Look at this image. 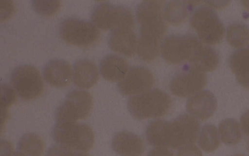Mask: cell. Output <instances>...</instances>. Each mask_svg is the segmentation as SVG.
Masks as SVG:
<instances>
[{"label": "cell", "instance_id": "6da1fadb", "mask_svg": "<svg viewBox=\"0 0 249 156\" xmlns=\"http://www.w3.org/2000/svg\"><path fill=\"white\" fill-rule=\"evenodd\" d=\"M164 0H147L140 3L136 16L140 25L139 38L162 42L168 25L164 17Z\"/></svg>", "mask_w": 249, "mask_h": 156}, {"label": "cell", "instance_id": "7a4b0ae2", "mask_svg": "<svg viewBox=\"0 0 249 156\" xmlns=\"http://www.w3.org/2000/svg\"><path fill=\"white\" fill-rule=\"evenodd\" d=\"M172 104L170 96L155 88L130 97L127 108L130 114L139 120L163 117L169 111Z\"/></svg>", "mask_w": 249, "mask_h": 156}, {"label": "cell", "instance_id": "3957f363", "mask_svg": "<svg viewBox=\"0 0 249 156\" xmlns=\"http://www.w3.org/2000/svg\"><path fill=\"white\" fill-rule=\"evenodd\" d=\"M58 144L76 151L88 152L94 146V134L87 124L77 122H56L52 131Z\"/></svg>", "mask_w": 249, "mask_h": 156}, {"label": "cell", "instance_id": "277c9868", "mask_svg": "<svg viewBox=\"0 0 249 156\" xmlns=\"http://www.w3.org/2000/svg\"><path fill=\"white\" fill-rule=\"evenodd\" d=\"M203 46L196 36L192 34H172L162 41L160 53L168 63L178 64L185 61L190 63Z\"/></svg>", "mask_w": 249, "mask_h": 156}, {"label": "cell", "instance_id": "5b68a950", "mask_svg": "<svg viewBox=\"0 0 249 156\" xmlns=\"http://www.w3.org/2000/svg\"><path fill=\"white\" fill-rule=\"evenodd\" d=\"M190 23L200 41L206 44L219 43L225 34L223 22L210 6L201 5L196 8L192 12Z\"/></svg>", "mask_w": 249, "mask_h": 156}, {"label": "cell", "instance_id": "8992f818", "mask_svg": "<svg viewBox=\"0 0 249 156\" xmlns=\"http://www.w3.org/2000/svg\"><path fill=\"white\" fill-rule=\"evenodd\" d=\"M199 123L194 117L180 115L172 121L164 123L165 146L177 149L196 142L199 135Z\"/></svg>", "mask_w": 249, "mask_h": 156}, {"label": "cell", "instance_id": "52a82bcc", "mask_svg": "<svg viewBox=\"0 0 249 156\" xmlns=\"http://www.w3.org/2000/svg\"><path fill=\"white\" fill-rule=\"evenodd\" d=\"M91 19L96 26L104 31L134 28L135 26L134 18L129 8L109 2L96 4L92 11Z\"/></svg>", "mask_w": 249, "mask_h": 156}, {"label": "cell", "instance_id": "ba28073f", "mask_svg": "<svg viewBox=\"0 0 249 156\" xmlns=\"http://www.w3.org/2000/svg\"><path fill=\"white\" fill-rule=\"evenodd\" d=\"M10 81L16 93L24 100L38 98L45 90V84L39 71L30 65L15 67L11 74Z\"/></svg>", "mask_w": 249, "mask_h": 156}, {"label": "cell", "instance_id": "9c48e42d", "mask_svg": "<svg viewBox=\"0 0 249 156\" xmlns=\"http://www.w3.org/2000/svg\"><path fill=\"white\" fill-rule=\"evenodd\" d=\"M93 101L86 91L73 90L67 95L55 112L56 122H76L88 117L91 112Z\"/></svg>", "mask_w": 249, "mask_h": 156}, {"label": "cell", "instance_id": "30bf717a", "mask_svg": "<svg viewBox=\"0 0 249 156\" xmlns=\"http://www.w3.org/2000/svg\"><path fill=\"white\" fill-rule=\"evenodd\" d=\"M59 34L69 44L88 47L99 39L100 33L97 27L89 21L77 18H68L61 23Z\"/></svg>", "mask_w": 249, "mask_h": 156}, {"label": "cell", "instance_id": "8fae6325", "mask_svg": "<svg viewBox=\"0 0 249 156\" xmlns=\"http://www.w3.org/2000/svg\"><path fill=\"white\" fill-rule=\"evenodd\" d=\"M207 82L205 72L192 64H185L172 78L170 89L172 94L177 97H189L201 91Z\"/></svg>", "mask_w": 249, "mask_h": 156}, {"label": "cell", "instance_id": "7c38bea8", "mask_svg": "<svg viewBox=\"0 0 249 156\" xmlns=\"http://www.w3.org/2000/svg\"><path fill=\"white\" fill-rule=\"evenodd\" d=\"M152 73L142 66L130 68L124 77L117 84L119 92L124 96H135L147 92L154 84Z\"/></svg>", "mask_w": 249, "mask_h": 156}, {"label": "cell", "instance_id": "4fadbf2b", "mask_svg": "<svg viewBox=\"0 0 249 156\" xmlns=\"http://www.w3.org/2000/svg\"><path fill=\"white\" fill-rule=\"evenodd\" d=\"M217 108V101L209 90L201 91L191 96L187 101V111L201 120L211 117Z\"/></svg>", "mask_w": 249, "mask_h": 156}, {"label": "cell", "instance_id": "5bb4252c", "mask_svg": "<svg viewBox=\"0 0 249 156\" xmlns=\"http://www.w3.org/2000/svg\"><path fill=\"white\" fill-rule=\"evenodd\" d=\"M138 39L132 28H117L111 31L108 44L114 52L132 57L137 52Z\"/></svg>", "mask_w": 249, "mask_h": 156}, {"label": "cell", "instance_id": "9a60e30c", "mask_svg": "<svg viewBox=\"0 0 249 156\" xmlns=\"http://www.w3.org/2000/svg\"><path fill=\"white\" fill-rule=\"evenodd\" d=\"M43 76L50 85L57 88L68 86L71 82L72 70L71 64L62 59H53L44 66Z\"/></svg>", "mask_w": 249, "mask_h": 156}, {"label": "cell", "instance_id": "2e32d148", "mask_svg": "<svg viewBox=\"0 0 249 156\" xmlns=\"http://www.w3.org/2000/svg\"><path fill=\"white\" fill-rule=\"evenodd\" d=\"M113 150L120 156H142L144 143L137 135L128 131L118 132L112 138Z\"/></svg>", "mask_w": 249, "mask_h": 156}, {"label": "cell", "instance_id": "e0dca14e", "mask_svg": "<svg viewBox=\"0 0 249 156\" xmlns=\"http://www.w3.org/2000/svg\"><path fill=\"white\" fill-rule=\"evenodd\" d=\"M99 79L96 65L91 61L83 59L76 61L73 65V80L74 84L82 89H89Z\"/></svg>", "mask_w": 249, "mask_h": 156}, {"label": "cell", "instance_id": "ac0fdd59", "mask_svg": "<svg viewBox=\"0 0 249 156\" xmlns=\"http://www.w3.org/2000/svg\"><path fill=\"white\" fill-rule=\"evenodd\" d=\"M100 73L105 79L112 82H119L128 71V64L123 58L111 54L105 56L101 61Z\"/></svg>", "mask_w": 249, "mask_h": 156}, {"label": "cell", "instance_id": "d6986e66", "mask_svg": "<svg viewBox=\"0 0 249 156\" xmlns=\"http://www.w3.org/2000/svg\"><path fill=\"white\" fill-rule=\"evenodd\" d=\"M229 62L237 81L249 89V45L233 52L230 56Z\"/></svg>", "mask_w": 249, "mask_h": 156}, {"label": "cell", "instance_id": "ffe728a7", "mask_svg": "<svg viewBox=\"0 0 249 156\" xmlns=\"http://www.w3.org/2000/svg\"><path fill=\"white\" fill-rule=\"evenodd\" d=\"M201 1H170L165 4L164 17L166 21L173 24L179 25L188 18L194 7Z\"/></svg>", "mask_w": 249, "mask_h": 156}, {"label": "cell", "instance_id": "44dd1931", "mask_svg": "<svg viewBox=\"0 0 249 156\" xmlns=\"http://www.w3.org/2000/svg\"><path fill=\"white\" fill-rule=\"evenodd\" d=\"M45 148L42 138L34 133L22 135L18 143V152L25 156H42Z\"/></svg>", "mask_w": 249, "mask_h": 156}, {"label": "cell", "instance_id": "7402d4cb", "mask_svg": "<svg viewBox=\"0 0 249 156\" xmlns=\"http://www.w3.org/2000/svg\"><path fill=\"white\" fill-rule=\"evenodd\" d=\"M219 61L217 52L213 48L204 45L191 61V64L204 72L214 70Z\"/></svg>", "mask_w": 249, "mask_h": 156}, {"label": "cell", "instance_id": "603a6c76", "mask_svg": "<svg viewBox=\"0 0 249 156\" xmlns=\"http://www.w3.org/2000/svg\"><path fill=\"white\" fill-rule=\"evenodd\" d=\"M226 38L233 47L243 48L249 43V27L242 22H233L227 27Z\"/></svg>", "mask_w": 249, "mask_h": 156}, {"label": "cell", "instance_id": "cb8c5ba5", "mask_svg": "<svg viewBox=\"0 0 249 156\" xmlns=\"http://www.w3.org/2000/svg\"><path fill=\"white\" fill-rule=\"evenodd\" d=\"M219 134L222 142L230 145L237 144L242 137L239 124L232 118L226 119L220 123Z\"/></svg>", "mask_w": 249, "mask_h": 156}, {"label": "cell", "instance_id": "d4e9b609", "mask_svg": "<svg viewBox=\"0 0 249 156\" xmlns=\"http://www.w3.org/2000/svg\"><path fill=\"white\" fill-rule=\"evenodd\" d=\"M198 144L205 152L210 153L217 149L220 145V136L215 126L205 125L198 137Z\"/></svg>", "mask_w": 249, "mask_h": 156}, {"label": "cell", "instance_id": "484cf974", "mask_svg": "<svg viewBox=\"0 0 249 156\" xmlns=\"http://www.w3.org/2000/svg\"><path fill=\"white\" fill-rule=\"evenodd\" d=\"M1 117H3L4 121L7 116L8 109L17 100V94L12 88L6 84H1Z\"/></svg>", "mask_w": 249, "mask_h": 156}, {"label": "cell", "instance_id": "4316f807", "mask_svg": "<svg viewBox=\"0 0 249 156\" xmlns=\"http://www.w3.org/2000/svg\"><path fill=\"white\" fill-rule=\"evenodd\" d=\"M32 2L33 8L37 13L46 16L55 14L61 7V1L58 0H33Z\"/></svg>", "mask_w": 249, "mask_h": 156}, {"label": "cell", "instance_id": "83f0119b", "mask_svg": "<svg viewBox=\"0 0 249 156\" xmlns=\"http://www.w3.org/2000/svg\"><path fill=\"white\" fill-rule=\"evenodd\" d=\"M72 150L60 144L53 145L50 146L45 156H72Z\"/></svg>", "mask_w": 249, "mask_h": 156}, {"label": "cell", "instance_id": "f1b7e54d", "mask_svg": "<svg viewBox=\"0 0 249 156\" xmlns=\"http://www.w3.org/2000/svg\"><path fill=\"white\" fill-rule=\"evenodd\" d=\"M177 156H202L200 149L195 145L189 144L181 147Z\"/></svg>", "mask_w": 249, "mask_h": 156}, {"label": "cell", "instance_id": "f546056e", "mask_svg": "<svg viewBox=\"0 0 249 156\" xmlns=\"http://www.w3.org/2000/svg\"><path fill=\"white\" fill-rule=\"evenodd\" d=\"M147 156H175V155L166 147H157L151 150Z\"/></svg>", "mask_w": 249, "mask_h": 156}, {"label": "cell", "instance_id": "4dcf8cb0", "mask_svg": "<svg viewBox=\"0 0 249 156\" xmlns=\"http://www.w3.org/2000/svg\"><path fill=\"white\" fill-rule=\"evenodd\" d=\"M0 142V156H12L15 152L13 146L11 143L5 139H1Z\"/></svg>", "mask_w": 249, "mask_h": 156}, {"label": "cell", "instance_id": "1f68e13d", "mask_svg": "<svg viewBox=\"0 0 249 156\" xmlns=\"http://www.w3.org/2000/svg\"><path fill=\"white\" fill-rule=\"evenodd\" d=\"M240 122L244 134L249 136V110L242 115Z\"/></svg>", "mask_w": 249, "mask_h": 156}, {"label": "cell", "instance_id": "d6a6232c", "mask_svg": "<svg viewBox=\"0 0 249 156\" xmlns=\"http://www.w3.org/2000/svg\"><path fill=\"white\" fill-rule=\"evenodd\" d=\"M72 156H91L85 152L74 151Z\"/></svg>", "mask_w": 249, "mask_h": 156}, {"label": "cell", "instance_id": "836d02e7", "mask_svg": "<svg viewBox=\"0 0 249 156\" xmlns=\"http://www.w3.org/2000/svg\"><path fill=\"white\" fill-rule=\"evenodd\" d=\"M242 2L244 6L249 10V1H242Z\"/></svg>", "mask_w": 249, "mask_h": 156}, {"label": "cell", "instance_id": "e575fe53", "mask_svg": "<svg viewBox=\"0 0 249 156\" xmlns=\"http://www.w3.org/2000/svg\"><path fill=\"white\" fill-rule=\"evenodd\" d=\"M12 156H25L19 152H15Z\"/></svg>", "mask_w": 249, "mask_h": 156}, {"label": "cell", "instance_id": "d590c367", "mask_svg": "<svg viewBox=\"0 0 249 156\" xmlns=\"http://www.w3.org/2000/svg\"><path fill=\"white\" fill-rule=\"evenodd\" d=\"M232 156H245L243 154H236V155H233Z\"/></svg>", "mask_w": 249, "mask_h": 156}, {"label": "cell", "instance_id": "8d00e7d4", "mask_svg": "<svg viewBox=\"0 0 249 156\" xmlns=\"http://www.w3.org/2000/svg\"><path fill=\"white\" fill-rule=\"evenodd\" d=\"M248 149H249V143H248Z\"/></svg>", "mask_w": 249, "mask_h": 156}]
</instances>
